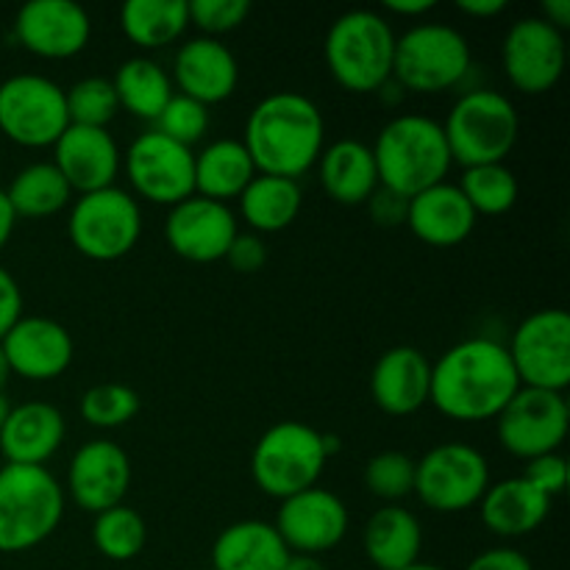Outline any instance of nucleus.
<instances>
[{"mask_svg": "<svg viewBox=\"0 0 570 570\" xmlns=\"http://www.w3.org/2000/svg\"><path fill=\"white\" fill-rule=\"evenodd\" d=\"M321 187L340 206H362L379 189L376 161L371 145L362 139H337L317 159Z\"/></svg>", "mask_w": 570, "mask_h": 570, "instance_id": "nucleus-28", "label": "nucleus"}, {"mask_svg": "<svg viewBox=\"0 0 570 570\" xmlns=\"http://www.w3.org/2000/svg\"><path fill=\"white\" fill-rule=\"evenodd\" d=\"M490 488V462L476 445L440 443L415 462V495L440 515L479 507Z\"/></svg>", "mask_w": 570, "mask_h": 570, "instance_id": "nucleus-10", "label": "nucleus"}, {"mask_svg": "<svg viewBox=\"0 0 570 570\" xmlns=\"http://www.w3.org/2000/svg\"><path fill=\"white\" fill-rule=\"evenodd\" d=\"M521 390L510 351L493 337H468L432 365L429 404L460 423L495 421Z\"/></svg>", "mask_w": 570, "mask_h": 570, "instance_id": "nucleus-1", "label": "nucleus"}, {"mask_svg": "<svg viewBox=\"0 0 570 570\" xmlns=\"http://www.w3.org/2000/svg\"><path fill=\"white\" fill-rule=\"evenodd\" d=\"M443 131L456 165H495L515 148L521 117L515 104L499 89H471L451 106Z\"/></svg>", "mask_w": 570, "mask_h": 570, "instance_id": "nucleus-6", "label": "nucleus"}, {"mask_svg": "<svg viewBox=\"0 0 570 570\" xmlns=\"http://www.w3.org/2000/svg\"><path fill=\"white\" fill-rule=\"evenodd\" d=\"M237 215L220 200L189 195L181 204L170 206L165 220V239L173 254L195 265L226 259L237 237Z\"/></svg>", "mask_w": 570, "mask_h": 570, "instance_id": "nucleus-17", "label": "nucleus"}, {"mask_svg": "<svg viewBox=\"0 0 570 570\" xmlns=\"http://www.w3.org/2000/svg\"><path fill=\"white\" fill-rule=\"evenodd\" d=\"M115 92L120 100V109L128 115L139 117V120L156 122L170 98L176 95L170 81V72L159 65V61L148 59V56H134L117 67L115 78Z\"/></svg>", "mask_w": 570, "mask_h": 570, "instance_id": "nucleus-32", "label": "nucleus"}, {"mask_svg": "<svg viewBox=\"0 0 570 570\" xmlns=\"http://www.w3.org/2000/svg\"><path fill=\"white\" fill-rule=\"evenodd\" d=\"M6 198L17 217H53L70 206L72 189L53 161H33L11 178Z\"/></svg>", "mask_w": 570, "mask_h": 570, "instance_id": "nucleus-34", "label": "nucleus"}, {"mask_svg": "<svg viewBox=\"0 0 570 570\" xmlns=\"http://www.w3.org/2000/svg\"><path fill=\"white\" fill-rule=\"evenodd\" d=\"M67 421L48 401H26L11 406L0 429V451L9 465H45L61 449Z\"/></svg>", "mask_w": 570, "mask_h": 570, "instance_id": "nucleus-25", "label": "nucleus"}, {"mask_svg": "<svg viewBox=\"0 0 570 570\" xmlns=\"http://www.w3.org/2000/svg\"><path fill=\"white\" fill-rule=\"evenodd\" d=\"M128 488H131V460L115 440H89L72 454L65 495H70L72 504L81 507L83 512L100 515L122 504Z\"/></svg>", "mask_w": 570, "mask_h": 570, "instance_id": "nucleus-18", "label": "nucleus"}, {"mask_svg": "<svg viewBox=\"0 0 570 570\" xmlns=\"http://www.w3.org/2000/svg\"><path fill=\"white\" fill-rule=\"evenodd\" d=\"M406 570H445V568H440V566H432V562H415V566H412V568H406Z\"/></svg>", "mask_w": 570, "mask_h": 570, "instance_id": "nucleus-54", "label": "nucleus"}, {"mask_svg": "<svg viewBox=\"0 0 570 570\" xmlns=\"http://www.w3.org/2000/svg\"><path fill=\"white\" fill-rule=\"evenodd\" d=\"M507 351L521 387L566 393L570 384V315L560 306L532 312L518 323Z\"/></svg>", "mask_w": 570, "mask_h": 570, "instance_id": "nucleus-12", "label": "nucleus"}, {"mask_svg": "<svg viewBox=\"0 0 570 570\" xmlns=\"http://www.w3.org/2000/svg\"><path fill=\"white\" fill-rule=\"evenodd\" d=\"M371 150L376 161L379 187L401 198H412L445 181L454 165L443 122L426 115H399L384 122Z\"/></svg>", "mask_w": 570, "mask_h": 570, "instance_id": "nucleus-3", "label": "nucleus"}, {"mask_svg": "<svg viewBox=\"0 0 570 570\" xmlns=\"http://www.w3.org/2000/svg\"><path fill=\"white\" fill-rule=\"evenodd\" d=\"M226 262L237 273H259L267 265V245L259 234H237L228 248Z\"/></svg>", "mask_w": 570, "mask_h": 570, "instance_id": "nucleus-43", "label": "nucleus"}, {"mask_svg": "<svg viewBox=\"0 0 570 570\" xmlns=\"http://www.w3.org/2000/svg\"><path fill=\"white\" fill-rule=\"evenodd\" d=\"M170 81L176 83L178 95L198 104H223L239 83V61L220 39L193 37L176 50Z\"/></svg>", "mask_w": 570, "mask_h": 570, "instance_id": "nucleus-22", "label": "nucleus"}, {"mask_svg": "<svg viewBox=\"0 0 570 570\" xmlns=\"http://www.w3.org/2000/svg\"><path fill=\"white\" fill-rule=\"evenodd\" d=\"M9 379H11L9 362H6L3 348H0V393H3V390H6V384H9Z\"/></svg>", "mask_w": 570, "mask_h": 570, "instance_id": "nucleus-52", "label": "nucleus"}, {"mask_svg": "<svg viewBox=\"0 0 570 570\" xmlns=\"http://www.w3.org/2000/svg\"><path fill=\"white\" fill-rule=\"evenodd\" d=\"M465 570H534V566L523 551L512 549V546H495V549L473 557Z\"/></svg>", "mask_w": 570, "mask_h": 570, "instance_id": "nucleus-44", "label": "nucleus"}, {"mask_svg": "<svg viewBox=\"0 0 570 570\" xmlns=\"http://www.w3.org/2000/svg\"><path fill=\"white\" fill-rule=\"evenodd\" d=\"M456 9L468 17H476V20H490L507 9V0H456Z\"/></svg>", "mask_w": 570, "mask_h": 570, "instance_id": "nucleus-47", "label": "nucleus"}, {"mask_svg": "<svg viewBox=\"0 0 570 570\" xmlns=\"http://www.w3.org/2000/svg\"><path fill=\"white\" fill-rule=\"evenodd\" d=\"M14 37L39 59H72L89 45L92 20L72 0H31L17 11Z\"/></svg>", "mask_w": 570, "mask_h": 570, "instance_id": "nucleus-19", "label": "nucleus"}, {"mask_svg": "<svg viewBox=\"0 0 570 570\" xmlns=\"http://www.w3.org/2000/svg\"><path fill=\"white\" fill-rule=\"evenodd\" d=\"M473 65L471 45L449 22H417L395 37L393 81L415 95L454 89Z\"/></svg>", "mask_w": 570, "mask_h": 570, "instance_id": "nucleus-7", "label": "nucleus"}, {"mask_svg": "<svg viewBox=\"0 0 570 570\" xmlns=\"http://www.w3.org/2000/svg\"><path fill=\"white\" fill-rule=\"evenodd\" d=\"M139 412V395L128 384H95L81 399V417L92 429H120L131 423Z\"/></svg>", "mask_w": 570, "mask_h": 570, "instance_id": "nucleus-39", "label": "nucleus"}, {"mask_svg": "<svg viewBox=\"0 0 570 570\" xmlns=\"http://www.w3.org/2000/svg\"><path fill=\"white\" fill-rule=\"evenodd\" d=\"M9 371L28 382H53L70 367L76 343L53 317L22 315L0 340Z\"/></svg>", "mask_w": 570, "mask_h": 570, "instance_id": "nucleus-20", "label": "nucleus"}, {"mask_svg": "<svg viewBox=\"0 0 570 570\" xmlns=\"http://www.w3.org/2000/svg\"><path fill=\"white\" fill-rule=\"evenodd\" d=\"M14 226H17V215L14 209H11L9 198H6V189L0 187V250L9 245L11 234H14Z\"/></svg>", "mask_w": 570, "mask_h": 570, "instance_id": "nucleus-50", "label": "nucleus"}, {"mask_svg": "<svg viewBox=\"0 0 570 570\" xmlns=\"http://www.w3.org/2000/svg\"><path fill=\"white\" fill-rule=\"evenodd\" d=\"M120 28L142 50H159L189 28L187 0H128L120 9Z\"/></svg>", "mask_w": 570, "mask_h": 570, "instance_id": "nucleus-33", "label": "nucleus"}, {"mask_svg": "<svg viewBox=\"0 0 570 570\" xmlns=\"http://www.w3.org/2000/svg\"><path fill=\"white\" fill-rule=\"evenodd\" d=\"M362 549L376 570H406L421 562L423 527L401 504H384L373 512L362 532Z\"/></svg>", "mask_w": 570, "mask_h": 570, "instance_id": "nucleus-27", "label": "nucleus"}, {"mask_svg": "<svg viewBox=\"0 0 570 570\" xmlns=\"http://www.w3.org/2000/svg\"><path fill=\"white\" fill-rule=\"evenodd\" d=\"M348 507L326 488H309L278 501L276 532L282 534L289 554L317 557L337 549L348 534Z\"/></svg>", "mask_w": 570, "mask_h": 570, "instance_id": "nucleus-16", "label": "nucleus"}, {"mask_svg": "<svg viewBox=\"0 0 570 570\" xmlns=\"http://www.w3.org/2000/svg\"><path fill=\"white\" fill-rule=\"evenodd\" d=\"M289 549L267 521H237L217 534L212 546L215 570H282Z\"/></svg>", "mask_w": 570, "mask_h": 570, "instance_id": "nucleus-29", "label": "nucleus"}, {"mask_svg": "<svg viewBox=\"0 0 570 570\" xmlns=\"http://www.w3.org/2000/svg\"><path fill=\"white\" fill-rule=\"evenodd\" d=\"M250 14L248 0H193L189 3V26L200 28L204 37L237 31Z\"/></svg>", "mask_w": 570, "mask_h": 570, "instance_id": "nucleus-41", "label": "nucleus"}, {"mask_svg": "<svg viewBox=\"0 0 570 570\" xmlns=\"http://www.w3.org/2000/svg\"><path fill=\"white\" fill-rule=\"evenodd\" d=\"M323 56L328 72L343 89L354 95L382 92L393 81V22L382 11H345L328 28Z\"/></svg>", "mask_w": 570, "mask_h": 570, "instance_id": "nucleus-4", "label": "nucleus"}, {"mask_svg": "<svg viewBox=\"0 0 570 570\" xmlns=\"http://www.w3.org/2000/svg\"><path fill=\"white\" fill-rule=\"evenodd\" d=\"M53 165L59 167L72 193L87 195L115 187L122 156L109 128L72 126L70 122L53 145Z\"/></svg>", "mask_w": 570, "mask_h": 570, "instance_id": "nucleus-21", "label": "nucleus"}, {"mask_svg": "<svg viewBox=\"0 0 570 570\" xmlns=\"http://www.w3.org/2000/svg\"><path fill=\"white\" fill-rule=\"evenodd\" d=\"M540 17L557 31L566 33L570 28V0H543L540 3Z\"/></svg>", "mask_w": 570, "mask_h": 570, "instance_id": "nucleus-48", "label": "nucleus"}, {"mask_svg": "<svg viewBox=\"0 0 570 570\" xmlns=\"http://www.w3.org/2000/svg\"><path fill=\"white\" fill-rule=\"evenodd\" d=\"M434 0H387L384 11H390L393 17H423L429 11H434Z\"/></svg>", "mask_w": 570, "mask_h": 570, "instance_id": "nucleus-49", "label": "nucleus"}, {"mask_svg": "<svg viewBox=\"0 0 570 570\" xmlns=\"http://www.w3.org/2000/svg\"><path fill=\"white\" fill-rule=\"evenodd\" d=\"M22 317V289L6 267H0V340Z\"/></svg>", "mask_w": 570, "mask_h": 570, "instance_id": "nucleus-46", "label": "nucleus"}, {"mask_svg": "<svg viewBox=\"0 0 570 570\" xmlns=\"http://www.w3.org/2000/svg\"><path fill=\"white\" fill-rule=\"evenodd\" d=\"M328 454L323 432L301 421H282L267 429L250 454V476L271 499L284 501L295 493L317 488Z\"/></svg>", "mask_w": 570, "mask_h": 570, "instance_id": "nucleus-8", "label": "nucleus"}, {"mask_svg": "<svg viewBox=\"0 0 570 570\" xmlns=\"http://www.w3.org/2000/svg\"><path fill=\"white\" fill-rule=\"evenodd\" d=\"M523 479H527L534 490H540L546 499L554 501L557 495H562L568 490V460L560 454V451L534 456V460L527 462Z\"/></svg>", "mask_w": 570, "mask_h": 570, "instance_id": "nucleus-42", "label": "nucleus"}, {"mask_svg": "<svg viewBox=\"0 0 570 570\" xmlns=\"http://www.w3.org/2000/svg\"><path fill=\"white\" fill-rule=\"evenodd\" d=\"M476 212L471 209L462 189L451 181H440L412 195L406 206L410 232L432 248H454L465 243L476 228Z\"/></svg>", "mask_w": 570, "mask_h": 570, "instance_id": "nucleus-24", "label": "nucleus"}, {"mask_svg": "<svg viewBox=\"0 0 570 570\" xmlns=\"http://www.w3.org/2000/svg\"><path fill=\"white\" fill-rule=\"evenodd\" d=\"M92 546L111 562L137 560L148 546V523L134 507L117 504L95 515Z\"/></svg>", "mask_w": 570, "mask_h": 570, "instance_id": "nucleus-35", "label": "nucleus"}, {"mask_svg": "<svg viewBox=\"0 0 570 570\" xmlns=\"http://www.w3.org/2000/svg\"><path fill=\"white\" fill-rule=\"evenodd\" d=\"M406 206H410V198H401V195L390 193L384 187H379L367 200L371 217L379 226H401V223H406Z\"/></svg>", "mask_w": 570, "mask_h": 570, "instance_id": "nucleus-45", "label": "nucleus"}, {"mask_svg": "<svg viewBox=\"0 0 570 570\" xmlns=\"http://www.w3.org/2000/svg\"><path fill=\"white\" fill-rule=\"evenodd\" d=\"M282 570H328L321 562V557H306V554H289Z\"/></svg>", "mask_w": 570, "mask_h": 570, "instance_id": "nucleus-51", "label": "nucleus"}, {"mask_svg": "<svg viewBox=\"0 0 570 570\" xmlns=\"http://www.w3.org/2000/svg\"><path fill=\"white\" fill-rule=\"evenodd\" d=\"M254 176V159L243 139H215L195 154V195L228 204L245 193Z\"/></svg>", "mask_w": 570, "mask_h": 570, "instance_id": "nucleus-30", "label": "nucleus"}, {"mask_svg": "<svg viewBox=\"0 0 570 570\" xmlns=\"http://www.w3.org/2000/svg\"><path fill=\"white\" fill-rule=\"evenodd\" d=\"M67 237L81 256L92 262H117L142 237V209L131 193L106 187L78 195L67 217Z\"/></svg>", "mask_w": 570, "mask_h": 570, "instance_id": "nucleus-9", "label": "nucleus"}, {"mask_svg": "<svg viewBox=\"0 0 570 570\" xmlns=\"http://www.w3.org/2000/svg\"><path fill=\"white\" fill-rule=\"evenodd\" d=\"M549 512L551 499H546L523 476L490 484L488 493L479 501L482 523L488 527V532H493L501 540L529 538V534L543 527Z\"/></svg>", "mask_w": 570, "mask_h": 570, "instance_id": "nucleus-26", "label": "nucleus"}, {"mask_svg": "<svg viewBox=\"0 0 570 570\" xmlns=\"http://www.w3.org/2000/svg\"><path fill=\"white\" fill-rule=\"evenodd\" d=\"M367 493L384 504H399L415 493V460L404 451H382L371 456L362 473Z\"/></svg>", "mask_w": 570, "mask_h": 570, "instance_id": "nucleus-38", "label": "nucleus"}, {"mask_svg": "<svg viewBox=\"0 0 570 570\" xmlns=\"http://www.w3.org/2000/svg\"><path fill=\"white\" fill-rule=\"evenodd\" d=\"M65 100L72 126L109 128V122L120 111L115 83L104 76H89L76 81L70 89H65Z\"/></svg>", "mask_w": 570, "mask_h": 570, "instance_id": "nucleus-37", "label": "nucleus"}, {"mask_svg": "<svg viewBox=\"0 0 570 570\" xmlns=\"http://www.w3.org/2000/svg\"><path fill=\"white\" fill-rule=\"evenodd\" d=\"M432 393V362L412 345H395L376 360L371 371V395L382 412L406 417L421 412Z\"/></svg>", "mask_w": 570, "mask_h": 570, "instance_id": "nucleus-23", "label": "nucleus"}, {"mask_svg": "<svg viewBox=\"0 0 570 570\" xmlns=\"http://www.w3.org/2000/svg\"><path fill=\"white\" fill-rule=\"evenodd\" d=\"M568 429L570 406L566 393H554V390L521 387L495 417L499 443L523 462L560 451Z\"/></svg>", "mask_w": 570, "mask_h": 570, "instance_id": "nucleus-13", "label": "nucleus"}, {"mask_svg": "<svg viewBox=\"0 0 570 570\" xmlns=\"http://www.w3.org/2000/svg\"><path fill=\"white\" fill-rule=\"evenodd\" d=\"M239 215L254 234H276L293 226L304 209V189L295 178L256 173L239 195Z\"/></svg>", "mask_w": 570, "mask_h": 570, "instance_id": "nucleus-31", "label": "nucleus"}, {"mask_svg": "<svg viewBox=\"0 0 570 570\" xmlns=\"http://www.w3.org/2000/svg\"><path fill=\"white\" fill-rule=\"evenodd\" d=\"M70 126L65 89L48 76L17 72L0 83V134L20 148H53Z\"/></svg>", "mask_w": 570, "mask_h": 570, "instance_id": "nucleus-11", "label": "nucleus"}, {"mask_svg": "<svg viewBox=\"0 0 570 570\" xmlns=\"http://www.w3.org/2000/svg\"><path fill=\"white\" fill-rule=\"evenodd\" d=\"M209 122H212L209 106L176 92L170 98V104L165 106V111L159 115V120H156V131L176 139L178 145L193 148L195 142H200V139L209 134Z\"/></svg>", "mask_w": 570, "mask_h": 570, "instance_id": "nucleus-40", "label": "nucleus"}, {"mask_svg": "<svg viewBox=\"0 0 570 570\" xmlns=\"http://www.w3.org/2000/svg\"><path fill=\"white\" fill-rule=\"evenodd\" d=\"M456 187L462 189V195L468 198L471 209L476 212V217L507 215V212L518 204V195H521L515 173H512L504 161L465 167Z\"/></svg>", "mask_w": 570, "mask_h": 570, "instance_id": "nucleus-36", "label": "nucleus"}, {"mask_svg": "<svg viewBox=\"0 0 570 570\" xmlns=\"http://www.w3.org/2000/svg\"><path fill=\"white\" fill-rule=\"evenodd\" d=\"M501 65L518 92H551L568 65L566 33L549 26L540 14L521 17L507 31L501 45Z\"/></svg>", "mask_w": 570, "mask_h": 570, "instance_id": "nucleus-15", "label": "nucleus"}, {"mask_svg": "<svg viewBox=\"0 0 570 570\" xmlns=\"http://www.w3.org/2000/svg\"><path fill=\"white\" fill-rule=\"evenodd\" d=\"M126 176L139 198L156 206H176L195 195V154L150 128L128 145Z\"/></svg>", "mask_w": 570, "mask_h": 570, "instance_id": "nucleus-14", "label": "nucleus"}, {"mask_svg": "<svg viewBox=\"0 0 570 570\" xmlns=\"http://www.w3.org/2000/svg\"><path fill=\"white\" fill-rule=\"evenodd\" d=\"M67 495L45 465L0 468V554L42 546L65 518Z\"/></svg>", "mask_w": 570, "mask_h": 570, "instance_id": "nucleus-5", "label": "nucleus"}, {"mask_svg": "<svg viewBox=\"0 0 570 570\" xmlns=\"http://www.w3.org/2000/svg\"><path fill=\"white\" fill-rule=\"evenodd\" d=\"M9 412H11L9 399H6V393H0V429H3V423H6V417H9Z\"/></svg>", "mask_w": 570, "mask_h": 570, "instance_id": "nucleus-53", "label": "nucleus"}, {"mask_svg": "<svg viewBox=\"0 0 570 570\" xmlns=\"http://www.w3.org/2000/svg\"><path fill=\"white\" fill-rule=\"evenodd\" d=\"M243 145L254 159L256 173L298 181L317 165L326 148V120L315 100L282 89L250 109Z\"/></svg>", "mask_w": 570, "mask_h": 570, "instance_id": "nucleus-2", "label": "nucleus"}]
</instances>
